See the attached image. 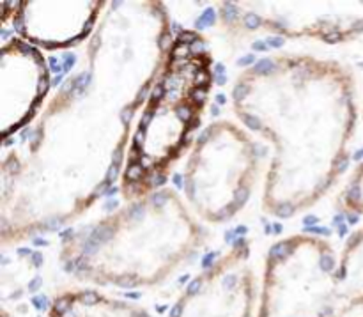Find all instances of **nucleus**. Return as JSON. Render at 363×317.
<instances>
[{
  "mask_svg": "<svg viewBox=\"0 0 363 317\" xmlns=\"http://www.w3.org/2000/svg\"><path fill=\"white\" fill-rule=\"evenodd\" d=\"M170 43L165 4H108L89 38L84 67L43 106L28 140L4 151V247L80 218L121 179L133 119Z\"/></svg>",
  "mask_w": 363,
  "mask_h": 317,
  "instance_id": "nucleus-1",
  "label": "nucleus"
},
{
  "mask_svg": "<svg viewBox=\"0 0 363 317\" xmlns=\"http://www.w3.org/2000/svg\"><path fill=\"white\" fill-rule=\"evenodd\" d=\"M233 109L273 148L262 191L266 213L300 215L337 183L358 121L357 84L344 64L273 53L238 74Z\"/></svg>",
  "mask_w": 363,
  "mask_h": 317,
  "instance_id": "nucleus-2",
  "label": "nucleus"
},
{
  "mask_svg": "<svg viewBox=\"0 0 363 317\" xmlns=\"http://www.w3.org/2000/svg\"><path fill=\"white\" fill-rule=\"evenodd\" d=\"M204 243V229L179 194L162 188L64 234L59 262L96 286L151 287L172 275Z\"/></svg>",
  "mask_w": 363,
  "mask_h": 317,
  "instance_id": "nucleus-3",
  "label": "nucleus"
},
{
  "mask_svg": "<svg viewBox=\"0 0 363 317\" xmlns=\"http://www.w3.org/2000/svg\"><path fill=\"white\" fill-rule=\"evenodd\" d=\"M215 84V57L195 30L172 38L163 66L138 113L119 179L124 201L162 190L188 152Z\"/></svg>",
  "mask_w": 363,
  "mask_h": 317,
  "instance_id": "nucleus-4",
  "label": "nucleus"
},
{
  "mask_svg": "<svg viewBox=\"0 0 363 317\" xmlns=\"http://www.w3.org/2000/svg\"><path fill=\"white\" fill-rule=\"evenodd\" d=\"M259 174V149L233 121L209 124L188 152L184 199L208 223H225L247 206Z\"/></svg>",
  "mask_w": 363,
  "mask_h": 317,
  "instance_id": "nucleus-5",
  "label": "nucleus"
},
{
  "mask_svg": "<svg viewBox=\"0 0 363 317\" xmlns=\"http://www.w3.org/2000/svg\"><path fill=\"white\" fill-rule=\"evenodd\" d=\"M339 254L315 234H293L272 247L264 262L257 317H340Z\"/></svg>",
  "mask_w": 363,
  "mask_h": 317,
  "instance_id": "nucleus-6",
  "label": "nucleus"
},
{
  "mask_svg": "<svg viewBox=\"0 0 363 317\" xmlns=\"http://www.w3.org/2000/svg\"><path fill=\"white\" fill-rule=\"evenodd\" d=\"M220 21L230 34H272L339 45L363 34V0L222 2Z\"/></svg>",
  "mask_w": 363,
  "mask_h": 317,
  "instance_id": "nucleus-7",
  "label": "nucleus"
},
{
  "mask_svg": "<svg viewBox=\"0 0 363 317\" xmlns=\"http://www.w3.org/2000/svg\"><path fill=\"white\" fill-rule=\"evenodd\" d=\"M255 300L252 245L240 240L195 277L170 317H254Z\"/></svg>",
  "mask_w": 363,
  "mask_h": 317,
  "instance_id": "nucleus-8",
  "label": "nucleus"
},
{
  "mask_svg": "<svg viewBox=\"0 0 363 317\" xmlns=\"http://www.w3.org/2000/svg\"><path fill=\"white\" fill-rule=\"evenodd\" d=\"M50 89V74L41 50L21 38L0 50V128L4 142L23 130L41 109Z\"/></svg>",
  "mask_w": 363,
  "mask_h": 317,
  "instance_id": "nucleus-9",
  "label": "nucleus"
},
{
  "mask_svg": "<svg viewBox=\"0 0 363 317\" xmlns=\"http://www.w3.org/2000/svg\"><path fill=\"white\" fill-rule=\"evenodd\" d=\"M14 28L35 48L62 50L80 45L98 27L105 7L101 0H28L11 2Z\"/></svg>",
  "mask_w": 363,
  "mask_h": 317,
  "instance_id": "nucleus-10",
  "label": "nucleus"
},
{
  "mask_svg": "<svg viewBox=\"0 0 363 317\" xmlns=\"http://www.w3.org/2000/svg\"><path fill=\"white\" fill-rule=\"evenodd\" d=\"M48 317H151L133 301L96 289L62 291L52 300Z\"/></svg>",
  "mask_w": 363,
  "mask_h": 317,
  "instance_id": "nucleus-11",
  "label": "nucleus"
},
{
  "mask_svg": "<svg viewBox=\"0 0 363 317\" xmlns=\"http://www.w3.org/2000/svg\"><path fill=\"white\" fill-rule=\"evenodd\" d=\"M337 307L340 317L363 307V227L351 234L339 255Z\"/></svg>",
  "mask_w": 363,
  "mask_h": 317,
  "instance_id": "nucleus-12",
  "label": "nucleus"
},
{
  "mask_svg": "<svg viewBox=\"0 0 363 317\" xmlns=\"http://www.w3.org/2000/svg\"><path fill=\"white\" fill-rule=\"evenodd\" d=\"M342 208L350 213L363 215V162L354 169L342 191Z\"/></svg>",
  "mask_w": 363,
  "mask_h": 317,
  "instance_id": "nucleus-13",
  "label": "nucleus"
},
{
  "mask_svg": "<svg viewBox=\"0 0 363 317\" xmlns=\"http://www.w3.org/2000/svg\"><path fill=\"white\" fill-rule=\"evenodd\" d=\"M2 317H11V316H9V312H7L6 308H2Z\"/></svg>",
  "mask_w": 363,
  "mask_h": 317,
  "instance_id": "nucleus-14",
  "label": "nucleus"
}]
</instances>
